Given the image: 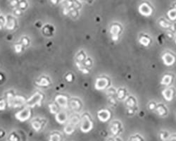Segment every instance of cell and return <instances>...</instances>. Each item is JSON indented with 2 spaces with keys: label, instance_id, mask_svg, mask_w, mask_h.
Instances as JSON below:
<instances>
[{
  "label": "cell",
  "instance_id": "cell-1",
  "mask_svg": "<svg viewBox=\"0 0 176 141\" xmlns=\"http://www.w3.org/2000/svg\"><path fill=\"white\" fill-rule=\"evenodd\" d=\"M123 30L122 26L120 23H114L110 27V33L113 41L118 40L119 36Z\"/></svg>",
  "mask_w": 176,
  "mask_h": 141
},
{
  "label": "cell",
  "instance_id": "cell-2",
  "mask_svg": "<svg viewBox=\"0 0 176 141\" xmlns=\"http://www.w3.org/2000/svg\"><path fill=\"white\" fill-rule=\"evenodd\" d=\"M138 11L140 14L142 16L149 17L153 14V8L148 2H144L139 6Z\"/></svg>",
  "mask_w": 176,
  "mask_h": 141
},
{
  "label": "cell",
  "instance_id": "cell-3",
  "mask_svg": "<svg viewBox=\"0 0 176 141\" xmlns=\"http://www.w3.org/2000/svg\"><path fill=\"white\" fill-rule=\"evenodd\" d=\"M163 62L167 67L173 66L176 61V57L171 52H165L161 56Z\"/></svg>",
  "mask_w": 176,
  "mask_h": 141
},
{
  "label": "cell",
  "instance_id": "cell-4",
  "mask_svg": "<svg viewBox=\"0 0 176 141\" xmlns=\"http://www.w3.org/2000/svg\"><path fill=\"white\" fill-rule=\"evenodd\" d=\"M176 95V90L173 87H167L163 90L162 96L167 102H171Z\"/></svg>",
  "mask_w": 176,
  "mask_h": 141
},
{
  "label": "cell",
  "instance_id": "cell-5",
  "mask_svg": "<svg viewBox=\"0 0 176 141\" xmlns=\"http://www.w3.org/2000/svg\"><path fill=\"white\" fill-rule=\"evenodd\" d=\"M110 130L113 136H118L119 134L122 133L123 131V126L122 123L119 121H114L111 123Z\"/></svg>",
  "mask_w": 176,
  "mask_h": 141
},
{
  "label": "cell",
  "instance_id": "cell-6",
  "mask_svg": "<svg viewBox=\"0 0 176 141\" xmlns=\"http://www.w3.org/2000/svg\"><path fill=\"white\" fill-rule=\"evenodd\" d=\"M175 79V76L173 74H164L161 81V85L164 86L170 87L173 84Z\"/></svg>",
  "mask_w": 176,
  "mask_h": 141
},
{
  "label": "cell",
  "instance_id": "cell-7",
  "mask_svg": "<svg viewBox=\"0 0 176 141\" xmlns=\"http://www.w3.org/2000/svg\"><path fill=\"white\" fill-rule=\"evenodd\" d=\"M125 105L127 109H138V100L133 95L128 96L125 100Z\"/></svg>",
  "mask_w": 176,
  "mask_h": 141
},
{
  "label": "cell",
  "instance_id": "cell-8",
  "mask_svg": "<svg viewBox=\"0 0 176 141\" xmlns=\"http://www.w3.org/2000/svg\"><path fill=\"white\" fill-rule=\"evenodd\" d=\"M138 41L141 45L144 47H149L151 43V38L149 35L142 33L139 35Z\"/></svg>",
  "mask_w": 176,
  "mask_h": 141
},
{
  "label": "cell",
  "instance_id": "cell-9",
  "mask_svg": "<svg viewBox=\"0 0 176 141\" xmlns=\"http://www.w3.org/2000/svg\"><path fill=\"white\" fill-rule=\"evenodd\" d=\"M155 111L156 114L159 116H161V117H165L168 114V107L164 104H163V103H159V104L157 105V107H156Z\"/></svg>",
  "mask_w": 176,
  "mask_h": 141
},
{
  "label": "cell",
  "instance_id": "cell-10",
  "mask_svg": "<svg viewBox=\"0 0 176 141\" xmlns=\"http://www.w3.org/2000/svg\"><path fill=\"white\" fill-rule=\"evenodd\" d=\"M109 85V80L106 78H98L97 80L96 83V88L98 90H103L105 89L106 88L108 87V85Z\"/></svg>",
  "mask_w": 176,
  "mask_h": 141
},
{
  "label": "cell",
  "instance_id": "cell-11",
  "mask_svg": "<svg viewBox=\"0 0 176 141\" xmlns=\"http://www.w3.org/2000/svg\"><path fill=\"white\" fill-rule=\"evenodd\" d=\"M117 98L121 101L125 100V99L128 98V90L125 88H121L116 91Z\"/></svg>",
  "mask_w": 176,
  "mask_h": 141
},
{
  "label": "cell",
  "instance_id": "cell-12",
  "mask_svg": "<svg viewBox=\"0 0 176 141\" xmlns=\"http://www.w3.org/2000/svg\"><path fill=\"white\" fill-rule=\"evenodd\" d=\"M82 121L81 129L83 132H88L92 128V123L88 117L85 118Z\"/></svg>",
  "mask_w": 176,
  "mask_h": 141
},
{
  "label": "cell",
  "instance_id": "cell-13",
  "mask_svg": "<svg viewBox=\"0 0 176 141\" xmlns=\"http://www.w3.org/2000/svg\"><path fill=\"white\" fill-rule=\"evenodd\" d=\"M98 117L101 122H107L110 118V112L107 110H101L98 113Z\"/></svg>",
  "mask_w": 176,
  "mask_h": 141
},
{
  "label": "cell",
  "instance_id": "cell-14",
  "mask_svg": "<svg viewBox=\"0 0 176 141\" xmlns=\"http://www.w3.org/2000/svg\"><path fill=\"white\" fill-rule=\"evenodd\" d=\"M6 24H7L6 28L8 29H14V28L16 24V21L15 19V18H14L12 16H8L7 18H6Z\"/></svg>",
  "mask_w": 176,
  "mask_h": 141
},
{
  "label": "cell",
  "instance_id": "cell-15",
  "mask_svg": "<svg viewBox=\"0 0 176 141\" xmlns=\"http://www.w3.org/2000/svg\"><path fill=\"white\" fill-rule=\"evenodd\" d=\"M158 23H159L161 27L164 28V29H166L167 30H169L171 24H172L170 21H168V20L166 19H164V18H161V19L158 20Z\"/></svg>",
  "mask_w": 176,
  "mask_h": 141
},
{
  "label": "cell",
  "instance_id": "cell-16",
  "mask_svg": "<svg viewBox=\"0 0 176 141\" xmlns=\"http://www.w3.org/2000/svg\"><path fill=\"white\" fill-rule=\"evenodd\" d=\"M167 16L169 20L171 21H176V9L171 8L170 10L167 12Z\"/></svg>",
  "mask_w": 176,
  "mask_h": 141
},
{
  "label": "cell",
  "instance_id": "cell-17",
  "mask_svg": "<svg viewBox=\"0 0 176 141\" xmlns=\"http://www.w3.org/2000/svg\"><path fill=\"white\" fill-rule=\"evenodd\" d=\"M56 102H58V104L60 106H61L63 107H66L67 106V99L66 97L63 96H58L56 98Z\"/></svg>",
  "mask_w": 176,
  "mask_h": 141
},
{
  "label": "cell",
  "instance_id": "cell-18",
  "mask_svg": "<svg viewBox=\"0 0 176 141\" xmlns=\"http://www.w3.org/2000/svg\"><path fill=\"white\" fill-rule=\"evenodd\" d=\"M128 141H144V139L140 134H134L130 136Z\"/></svg>",
  "mask_w": 176,
  "mask_h": 141
},
{
  "label": "cell",
  "instance_id": "cell-19",
  "mask_svg": "<svg viewBox=\"0 0 176 141\" xmlns=\"http://www.w3.org/2000/svg\"><path fill=\"white\" fill-rule=\"evenodd\" d=\"M170 137V134L167 131H161L159 133V138L161 140L165 141Z\"/></svg>",
  "mask_w": 176,
  "mask_h": 141
},
{
  "label": "cell",
  "instance_id": "cell-20",
  "mask_svg": "<svg viewBox=\"0 0 176 141\" xmlns=\"http://www.w3.org/2000/svg\"><path fill=\"white\" fill-rule=\"evenodd\" d=\"M28 6V2L26 0H19V4H18V6L19 9L21 10H25L27 9Z\"/></svg>",
  "mask_w": 176,
  "mask_h": 141
},
{
  "label": "cell",
  "instance_id": "cell-21",
  "mask_svg": "<svg viewBox=\"0 0 176 141\" xmlns=\"http://www.w3.org/2000/svg\"><path fill=\"white\" fill-rule=\"evenodd\" d=\"M66 120V115L65 113H60L57 115V121L60 123H64Z\"/></svg>",
  "mask_w": 176,
  "mask_h": 141
},
{
  "label": "cell",
  "instance_id": "cell-22",
  "mask_svg": "<svg viewBox=\"0 0 176 141\" xmlns=\"http://www.w3.org/2000/svg\"><path fill=\"white\" fill-rule=\"evenodd\" d=\"M157 103L156 102H154V101H151L148 104V108L150 110V111H155L156 109V107H157Z\"/></svg>",
  "mask_w": 176,
  "mask_h": 141
},
{
  "label": "cell",
  "instance_id": "cell-23",
  "mask_svg": "<svg viewBox=\"0 0 176 141\" xmlns=\"http://www.w3.org/2000/svg\"><path fill=\"white\" fill-rule=\"evenodd\" d=\"M19 0H10V5L12 7H16V6H18Z\"/></svg>",
  "mask_w": 176,
  "mask_h": 141
},
{
  "label": "cell",
  "instance_id": "cell-24",
  "mask_svg": "<svg viewBox=\"0 0 176 141\" xmlns=\"http://www.w3.org/2000/svg\"><path fill=\"white\" fill-rule=\"evenodd\" d=\"M108 141H122L121 138L117 137V136H115L114 138H111L108 140Z\"/></svg>",
  "mask_w": 176,
  "mask_h": 141
},
{
  "label": "cell",
  "instance_id": "cell-25",
  "mask_svg": "<svg viewBox=\"0 0 176 141\" xmlns=\"http://www.w3.org/2000/svg\"><path fill=\"white\" fill-rule=\"evenodd\" d=\"M50 141H59V137L58 136H51Z\"/></svg>",
  "mask_w": 176,
  "mask_h": 141
},
{
  "label": "cell",
  "instance_id": "cell-26",
  "mask_svg": "<svg viewBox=\"0 0 176 141\" xmlns=\"http://www.w3.org/2000/svg\"><path fill=\"white\" fill-rule=\"evenodd\" d=\"M15 50H16V51L17 52H20L21 50H22V47H21V45H16L15 46Z\"/></svg>",
  "mask_w": 176,
  "mask_h": 141
},
{
  "label": "cell",
  "instance_id": "cell-27",
  "mask_svg": "<svg viewBox=\"0 0 176 141\" xmlns=\"http://www.w3.org/2000/svg\"><path fill=\"white\" fill-rule=\"evenodd\" d=\"M165 141H176V136H170L168 139L166 140Z\"/></svg>",
  "mask_w": 176,
  "mask_h": 141
},
{
  "label": "cell",
  "instance_id": "cell-28",
  "mask_svg": "<svg viewBox=\"0 0 176 141\" xmlns=\"http://www.w3.org/2000/svg\"><path fill=\"white\" fill-rule=\"evenodd\" d=\"M14 14L19 16V15L22 14V12H21V9H16L14 10Z\"/></svg>",
  "mask_w": 176,
  "mask_h": 141
},
{
  "label": "cell",
  "instance_id": "cell-29",
  "mask_svg": "<svg viewBox=\"0 0 176 141\" xmlns=\"http://www.w3.org/2000/svg\"><path fill=\"white\" fill-rule=\"evenodd\" d=\"M59 2H60V0H51V2L53 4H54V5L57 4Z\"/></svg>",
  "mask_w": 176,
  "mask_h": 141
},
{
  "label": "cell",
  "instance_id": "cell-30",
  "mask_svg": "<svg viewBox=\"0 0 176 141\" xmlns=\"http://www.w3.org/2000/svg\"><path fill=\"white\" fill-rule=\"evenodd\" d=\"M61 1H63V0H60V2H61Z\"/></svg>",
  "mask_w": 176,
  "mask_h": 141
},
{
  "label": "cell",
  "instance_id": "cell-31",
  "mask_svg": "<svg viewBox=\"0 0 176 141\" xmlns=\"http://www.w3.org/2000/svg\"><path fill=\"white\" fill-rule=\"evenodd\" d=\"M175 43H176V40H175Z\"/></svg>",
  "mask_w": 176,
  "mask_h": 141
}]
</instances>
